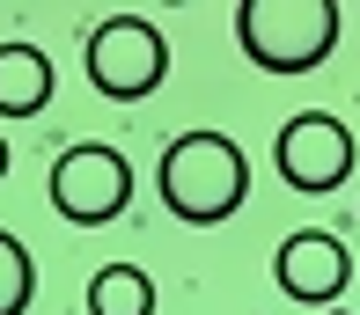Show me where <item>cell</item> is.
<instances>
[{
	"label": "cell",
	"mask_w": 360,
	"mask_h": 315,
	"mask_svg": "<svg viewBox=\"0 0 360 315\" xmlns=\"http://www.w3.org/2000/svg\"><path fill=\"white\" fill-rule=\"evenodd\" d=\"M37 301V257L15 227H0V315H30Z\"/></svg>",
	"instance_id": "9c48e42d"
},
{
	"label": "cell",
	"mask_w": 360,
	"mask_h": 315,
	"mask_svg": "<svg viewBox=\"0 0 360 315\" xmlns=\"http://www.w3.org/2000/svg\"><path fill=\"white\" fill-rule=\"evenodd\" d=\"M338 0H243L236 8V44L257 74H316L338 52Z\"/></svg>",
	"instance_id": "7a4b0ae2"
},
{
	"label": "cell",
	"mask_w": 360,
	"mask_h": 315,
	"mask_svg": "<svg viewBox=\"0 0 360 315\" xmlns=\"http://www.w3.org/2000/svg\"><path fill=\"white\" fill-rule=\"evenodd\" d=\"M81 74L110 103H147L169 81V37L147 15H103L89 29V44H81Z\"/></svg>",
	"instance_id": "3957f363"
},
{
	"label": "cell",
	"mask_w": 360,
	"mask_h": 315,
	"mask_svg": "<svg viewBox=\"0 0 360 315\" xmlns=\"http://www.w3.org/2000/svg\"><path fill=\"white\" fill-rule=\"evenodd\" d=\"M89 315H155V279L140 264H103L89 279Z\"/></svg>",
	"instance_id": "ba28073f"
},
{
	"label": "cell",
	"mask_w": 360,
	"mask_h": 315,
	"mask_svg": "<svg viewBox=\"0 0 360 315\" xmlns=\"http://www.w3.org/2000/svg\"><path fill=\"white\" fill-rule=\"evenodd\" d=\"M133 206V161L110 140H74L52 161V213L74 227H110Z\"/></svg>",
	"instance_id": "277c9868"
},
{
	"label": "cell",
	"mask_w": 360,
	"mask_h": 315,
	"mask_svg": "<svg viewBox=\"0 0 360 315\" xmlns=\"http://www.w3.org/2000/svg\"><path fill=\"white\" fill-rule=\"evenodd\" d=\"M0 176H8V132H0Z\"/></svg>",
	"instance_id": "30bf717a"
},
{
	"label": "cell",
	"mask_w": 360,
	"mask_h": 315,
	"mask_svg": "<svg viewBox=\"0 0 360 315\" xmlns=\"http://www.w3.org/2000/svg\"><path fill=\"white\" fill-rule=\"evenodd\" d=\"M272 279H280L287 301H309V308H338V293L353 286V250L331 235V227H294L272 257Z\"/></svg>",
	"instance_id": "8992f818"
},
{
	"label": "cell",
	"mask_w": 360,
	"mask_h": 315,
	"mask_svg": "<svg viewBox=\"0 0 360 315\" xmlns=\"http://www.w3.org/2000/svg\"><path fill=\"white\" fill-rule=\"evenodd\" d=\"M52 88H59V66L37 52V44L8 37L0 44V118H37L52 110Z\"/></svg>",
	"instance_id": "52a82bcc"
},
{
	"label": "cell",
	"mask_w": 360,
	"mask_h": 315,
	"mask_svg": "<svg viewBox=\"0 0 360 315\" xmlns=\"http://www.w3.org/2000/svg\"><path fill=\"white\" fill-rule=\"evenodd\" d=\"M323 315H353V308H323Z\"/></svg>",
	"instance_id": "8fae6325"
},
{
	"label": "cell",
	"mask_w": 360,
	"mask_h": 315,
	"mask_svg": "<svg viewBox=\"0 0 360 315\" xmlns=\"http://www.w3.org/2000/svg\"><path fill=\"white\" fill-rule=\"evenodd\" d=\"M272 169H280L287 191H338L353 176V132L331 118V110H294V118L280 125V140H272Z\"/></svg>",
	"instance_id": "5b68a950"
},
{
	"label": "cell",
	"mask_w": 360,
	"mask_h": 315,
	"mask_svg": "<svg viewBox=\"0 0 360 315\" xmlns=\"http://www.w3.org/2000/svg\"><path fill=\"white\" fill-rule=\"evenodd\" d=\"M155 184H162V206L184 227H221V220H236L243 198H250V154H243L228 132L191 125V132H176V140L162 147Z\"/></svg>",
	"instance_id": "6da1fadb"
}]
</instances>
